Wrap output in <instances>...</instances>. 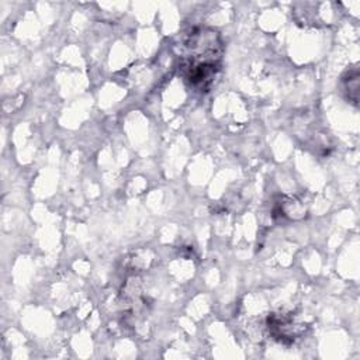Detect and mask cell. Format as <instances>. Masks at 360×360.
<instances>
[{
    "label": "cell",
    "mask_w": 360,
    "mask_h": 360,
    "mask_svg": "<svg viewBox=\"0 0 360 360\" xmlns=\"http://www.w3.org/2000/svg\"><path fill=\"white\" fill-rule=\"evenodd\" d=\"M224 45L217 30L195 27L181 41L179 70L197 90H207L221 69Z\"/></svg>",
    "instance_id": "6da1fadb"
},
{
    "label": "cell",
    "mask_w": 360,
    "mask_h": 360,
    "mask_svg": "<svg viewBox=\"0 0 360 360\" xmlns=\"http://www.w3.org/2000/svg\"><path fill=\"white\" fill-rule=\"evenodd\" d=\"M266 322L270 336L284 345L292 343L302 330V328L295 325L294 319L290 315L284 314H269Z\"/></svg>",
    "instance_id": "7a4b0ae2"
},
{
    "label": "cell",
    "mask_w": 360,
    "mask_h": 360,
    "mask_svg": "<svg viewBox=\"0 0 360 360\" xmlns=\"http://www.w3.org/2000/svg\"><path fill=\"white\" fill-rule=\"evenodd\" d=\"M359 69L357 68H349V70H346V73L342 77V83H343V90L346 93V97L350 103H353L354 105H357L359 101Z\"/></svg>",
    "instance_id": "3957f363"
}]
</instances>
